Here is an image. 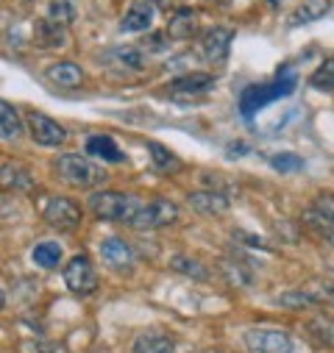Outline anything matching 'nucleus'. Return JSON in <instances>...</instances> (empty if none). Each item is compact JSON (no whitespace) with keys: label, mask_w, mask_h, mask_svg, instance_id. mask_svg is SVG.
<instances>
[{"label":"nucleus","mask_w":334,"mask_h":353,"mask_svg":"<svg viewBox=\"0 0 334 353\" xmlns=\"http://www.w3.org/2000/svg\"><path fill=\"white\" fill-rule=\"evenodd\" d=\"M87 153L95 156V159H104V161H126V156L117 148V142L112 137H101V134L87 139Z\"/></svg>","instance_id":"nucleus-21"},{"label":"nucleus","mask_w":334,"mask_h":353,"mask_svg":"<svg viewBox=\"0 0 334 353\" xmlns=\"http://www.w3.org/2000/svg\"><path fill=\"white\" fill-rule=\"evenodd\" d=\"M331 9L328 0H304V3L290 14V26H306L315 20H323V14Z\"/></svg>","instance_id":"nucleus-20"},{"label":"nucleus","mask_w":334,"mask_h":353,"mask_svg":"<svg viewBox=\"0 0 334 353\" xmlns=\"http://www.w3.org/2000/svg\"><path fill=\"white\" fill-rule=\"evenodd\" d=\"M195 31H198V12L195 9H190V6H184V9H176L173 12V17H170V23H167V37L170 39H176V42H187V39H193L195 37Z\"/></svg>","instance_id":"nucleus-12"},{"label":"nucleus","mask_w":334,"mask_h":353,"mask_svg":"<svg viewBox=\"0 0 334 353\" xmlns=\"http://www.w3.org/2000/svg\"><path fill=\"white\" fill-rule=\"evenodd\" d=\"M139 201L134 195H126V192H95L90 198V209L98 220H106V223H131V217L139 212Z\"/></svg>","instance_id":"nucleus-3"},{"label":"nucleus","mask_w":334,"mask_h":353,"mask_svg":"<svg viewBox=\"0 0 334 353\" xmlns=\"http://www.w3.org/2000/svg\"><path fill=\"white\" fill-rule=\"evenodd\" d=\"M312 298H315V303H328V306H334V281H312L309 287H304Z\"/></svg>","instance_id":"nucleus-30"},{"label":"nucleus","mask_w":334,"mask_h":353,"mask_svg":"<svg viewBox=\"0 0 334 353\" xmlns=\"http://www.w3.org/2000/svg\"><path fill=\"white\" fill-rule=\"evenodd\" d=\"M106 59H109V61H115V64H120V67H126V70H142V67L148 64L145 50H142V48H131V45L109 50V56H106Z\"/></svg>","instance_id":"nucleus-23"},{"label":"nucleus","mask_w":334,"mask_h":353,"mask_svg":"<svg viewBox=\"0 0 334 353\" xmlns=\"http://www.w3.org/2000/svg\"><path fill=\"white\" fill-rule=\"evenodd\" d=\"M315 212H320L331 225H334V195H317L315 203H312Z\"/></svg>","instance_id":"nucleus-33"},{"label":"nucleus","mask_w":334,"mask_h":353,"mask_svg":"<svg viewBox=\"0 0 334 353\" xmlns=\"http://www.w3.org/2000/svg\"><path fill=\"white\" fill-rule=\"evenodd\" d=\"M309 86L317 92H334V56L323 59V64L309 75Z\"/></svg>","instance_id":"nucleus-25"},{"label":"nucleus","mask_w":334,"mask_h":353,"mask_svg":"<svg viewBox=\"0 0 334 353\" xmlns=\"http://www.w3.org/2000/svg\"><path fill=\"white\" fill-rule=\"evenodd\" d=\"M56 172L59 179L70 187H78V190H95L101 187L109 175L101 164H95L92 159L81 156V153H64L56 159Z\"/></svg>","instance_id":"nucleus-2"},{"label":"nucleus","mask_w":334,"mask_h":353,"mask_svg":"<svg viewBox=\"0 0 334 353\" xmlns=\"http://www.w3.org/2000/svg\"><path fill=\"white\" fill-rule=\"evenodd\" d=\"M176 220H179V206L164 201V198H156L150 203H142L128 225L137 228V231H156V228H164V225H170Z\"/></svg>","instance_id":"nucleus-4"},{"label":"nucleus","mask_w":334,"mask_h":353,"mask_svg":"<svg viewBox=\"0 0 334 353\" xmlns=\"http://www.w3.org/2000/svg\"><path fill=\"white\" fill-rule=\"evenodd\" d=\"M64 284L78 295H92L98 290V273L87 256H72L64 264Z\"/></svg>","instance_id":"nucleus-6"},{"label":"nucleus","mask_w":334,"mask_h":353,"mask_svg":"<svg viewBox=\"0 0 334 353\" xmlns=\"http://www.w3.org/2000/svg\"><path fill=\"white\" fill-rule=\"evenodd\" d=\"M245 347L250 353H293V336L282 328H250L245 331Z\"/></svg>","instance_id":"nucleus-5"},{"label":"nucleus","mask_w":334,"mask_h":353,"mask_svg":"<svg viewBox=\"0 0 334 353\" xmlns=\"http://www.w3.org/2000/svg\"><path fill=\"white\" fill-rule=\"evenodd\" d=\"M81 206L70 198H48L42 206V220L59 231H72L81 225Z\"/></svg>","instance_id":"nucleus-7"},{"label":"nucleus","mask_w":334,"mask_h":353,"mask_svg":"<svg viewBox=\"0 0 334 353\" xmlns=\"http://www.w3.org/2000/svg\"><path fill=\"white\" fill-rule=\"evenodd\" d=\"M101 256H104V261L109 264V268L117 270V273H128V270H131V264H134L131 248H128L123 239H117V236L104 239V245H101Z\"/></svg>","instance_id":"nucleus-13"},{"label":"nucleus","mask_w":334,"mask_h":353,"mask_svg":"<svg viewBox=\"0 0 334 353\" xmlns=\"http://www.w3.org/2000/svg\"><path fill=\"white\" fill-rule=\"evenodd\" d=\"M34 175L26 164L20 161H6L0 164V190L3 192H28L34 190Z\"/></svg>","instance_id":"nucleus-11"},{"label":"nucleus","mask_w":334,"mask_h":353,"mask_svg":"<svg viewBox=\"0 0 334 353\" xmlns=\"http://www.w3.org/2000/svg\"><path fill=\"white\" fill-rule=\"evenodd\" d=\"M295 83H298L295 72L290 67H284V70H279V75H276L273 83H254V86H248V90L239 95V112H242V117L250 120L257 112H262L268 103L293 95Z\"/></svg>","instance_id":"nucleus-1"},{"label":"nucleus","mask_w":334,"mask_h":353,"mask_svg":"<svg viewBox=\"0 0 334 353\" xmlns=\"http://www.w3.org/2000/svg\"><path fill=\"white\" fill-rule=\"evenodd\" d=\"M231 39H234V31H228V28H209L201 37V56L209 64H226L228 50H231Z\"/></svg>","instance_id":"nucleus-9"},{"label":"nucleus","mask_w":334,"mask_h":353,"mask_svg":"<svg viewBox=\"0 0 334 353\" xmlns=\"http://www.w3.org/2000/svg\"><path fill=\"white\" fill-rule=\"evenodd\" d=\"M153 23V9L148 3H142V0H137V3L128 6V12L123 14L120 20V31L126 34H139V31H148Z\"/></svg>","instance_id":"nucleus-16"},{"label":"nucleus","mask_w":334,"mask_h":353,"mask_svg":"<svg viewBox=\"0 0 334 353\" xmlns=\"http://www.w3.org/2000/svg\"><path fill=\"white\" fill-rule=\"evenodd\" d=\"M301 225H304V231H306L309 236H315L317 242H328V245H334V225H331L320 212L306 209V212L301 214Z\"/></svg>","instance_id":"nucleus-18"},{"label":"nucleus","mask_w":334,"mask_h":353,"mask_svg":"<svg viewBox=\"0 0 334 353\" xmlns=\"http://www.w3.org/2000/svg\"><path fill=\"white\" fill-rule=\"evenodd\" d=\"M148 150H150V159H153V164L159 167V170H176L179 167V159H176V153L170 150V148H164V145H159V142H148Z\"/></svg>","instance_id":"nucleus-28"},{"label":"nucleus","mask_w":334,"mask_h":353,"mask_svg":"<svg viewBox=\"0 0 334 353\" xmlns=\"http://www.w3.org/2000/svg\"><path fill=\"white\" fill-rule=\"evenodd\" d=\"M131 353H176V345H173L170 336L156 334V331H148V334L137 336Z\"/></svg>","instance_id":"nucleus-19"},{"label":"nucleus","mask_w":334,"mask_h":353,"mask_svg":"<svg viewBox=\"0 0 334 353\" xmlns=\"http://www.w3.org/2000/svg\"><path fill=\"white\" fill-rule=\"evenodd\" d=\"M26 123H28V131H31L34 142H39V145H45V148H56V145H61V142L67 139V131H64L53 117L42 114V112H37V109H31V112L26 114Z\"/></svg>","instance_id":"nucleus-8"},{"label":"nucleus","mask_w":334,"mask_h":353,"mask_svg":"<svg viewBox=\"0 0 334 353\" xmlns=\"http://www.w3.org/2000/svg\"><path fill=\"white\" fill-rule=\"evenodd\" d=\"M279 303L284 306V309H315L317 303H315V298L301 287V290H293V292H284L282 298H279Z\"/></svg>","instance_id":"nucleus-29"},{"label":"nucleus","mask_w":334,"mask_h":353,"mask_svg":"<svg viewBox=\"0 0 334 353\" xmlns=\"http://www.w3.org/2000/svg\"><path fill=\"white\" fill-rule=\"evenodd\" d=\"M34 45L37 48H64L67 45V28L56 26L53 20H37L34 23Z\"/></svg>","instance_id":"nucleus-15"},{"label":"nucleus","mask_w":334,"mask_h":353,"mask_svg":"<svg viewBox=\"0 0 334 353\" xmlns=\"http://www.w3.org/2000/svg\"><path fill=\"white\" fill-rule=\"evenodd\" d=\"M34 261L39 264V268H45V270H53L56 264L61 261V248L56 245V242H39L37 248H34Z\"/></svg>","instance_id":"nucleus-27"},{"label":"nucleus","mask_w":334,"mask_h":353,"mask_svg":"<svg viewBox=\"0 0 334 353\" xmlns=\"http://www.w3.org/2000/svg\"><path fill=\"white\" fill-rule=\"evenodd\" d=\"M173 270L187 273V276H193V279H206V276H209V273L201 268V261H195V259H190V256H173Z\"/></svg>","instance_id":"nucleus-31"},{"label":"nucleus","mask_w":334,"mask_h":353,"mask_svg":"<svg viewBox=\"0 0 334 353\" xmlns=\"http://www.w3.org/2000/svg\"><path fill=\"white\" fill-rule=\"evenodd\" d=\"M45 78H48L50 83H56V86L72 90V86H81L84 72H81V67L72 64V61H56V64H50V67L45 70Z\"/></svg>","instance_id":"nucleus-17"},{"label":"nucleus","mask_w":334,"mask_h":353,"mask_svg":"<svg viewBox=\"0 0 334 353\" xmlns=\"http://www.w3.org/2000/svg\"><path fill=\"white\" fill-rule=\"evenodd\" d=\"M271 167L279 170V172H295V170L304 167V161H301V156H295V153H276V156L271 159Z\"/></svg>","instance_id":"nucleus-32"},{"label":"nucleus","mask_w":334,"mask_h":353,"mask_svg":"<svg viewBox=\"0 0 334 353\" xmlns=\"http://www.w3.org/2000/svg\"><path fill=\"white\" fill-rule=\"evenodd\" d=\"M215 86V78L209 72H187L181 78H173L167 83V95L170 98H195L204 95Z\"/></svg>","instance_id":"nucleus-10"},{"label":"nucleus","mask_w":334,"mask_h":353,"mask_svg":"<svg viewBox=\"0 0 334 353\" xmlns=\"http://www.w3.org/2000/svg\"><path fill=\"white\" fill-rule=\"evenodd\" d=\"M23 134V117L20 112L6 103V101H0V137L3 139H17Z\"/></svg>","instance_id":"nucleus-22"},{"label":"nucleus","mask_w":334,"mask_h":353,"mask_svg":"<svg viewBox=\"0 0 334 353\" xmlns=\"http://www.w3.org/2000/svg\"><path fill=\"white\" fill-rule=\"evenodd\" d=\"M268 3H271V6H276V3H279V0H268Z\"/></svg>","instance_id":"nucleus-37"},{"label":"nucleus","mask_w":334,"mask_h":353,"mask_svg":"<svg viewBox=\"0 0 334 353\" xmlns=\"http://www.w3.org/2000/svg\"><path fill=\"white\" fill-rule=\"evenodd\" d=\"M75 14H78V12H75V3H72V0H50L48 20H53L56 26H61V28L72 26Z\"/></svg>","instance_id":"nucleus-26"},{"label":"nucleus","mask_w":334,"mask_h":353,"mask_svg":"<svg viewBox=\"0 0 334 353\" xmlns=\"http://www.w3.org/2000/svg\"><path fill=\"white\" fill-rule=\"evenodd\" d=\"M306 331L315 342L326 345V347H334V317L328 314H315L309 323H306Z\"/></svg>","instance_id":"nucleus-24"},{"label":"nucleus","mask_w":334,"mask_h":353,"mask_svg":"<svg viewBox=\"0 0 334 353\" xmlns=\"http://www.w3.org/2000/svg\"><path fill=\"white\" fill-rule=\"evenodd\" d=\"M142 3H148L150 9H161V12H167L173 6V0H142Z\"/></svg>","instance_id":"nucleus-35"},{"label":"nucleus","mask_w":334,"mask_h":353,"mask_svg":"<svg viewBox=\"0 0 334 353\" xmlns=\"http://www.w3.org/2000/svg\"><path fill=\"white\" fill-rule=\"evenodd\" d=\"M187 201L201 214H223V212H228V198L220 190H198V192H190Z\"/></svg>","instance_id":"nucleus-14"},{"label":"nucleus","mask_w":334,"mask_h":353,"mask_svg":"<svg viewBox=\"0 0 334 353\" xmlns=\"http://www.w3.org/2000/svg\"><path fill=\"white\" fill-rule=\"evenodd\" d=\"M167 39H170V37H167L164 31H161V34H153V37H148V45H145V48H148V50H164V48H167Z\"/></svg>","instance_id":"nucleus-34"},{"label":"nucleus","mask_w":334,"mask_h":353,"mask_svg":"<svg viewBox=\"0 0 334 353\" xmlns=\"http://www.w3.org/2000/svg\"><path fill=\"white\" fill-rule=\"evenodd\" d=\"M3 306H6V292L0 290V312H3Z\"/></svg>","instance_id":"nucleus-36"}]
</instances>
